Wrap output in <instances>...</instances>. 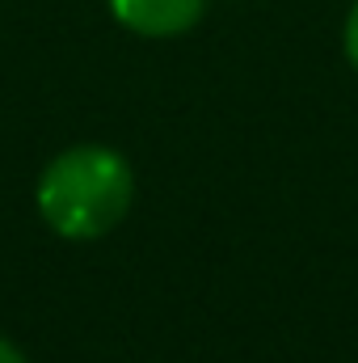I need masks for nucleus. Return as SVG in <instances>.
<instances>
[{"label":"nucleus","instance_id":"f257e3e1","mask_svg":"<svg viewBox=\"0 0 358 363\" xmlns=\"http://www.w3.org/2000/svg\"><path fill=\"white\" fill-rule=\"evenodd\" d=\"M135 203V169L110 144H68L34 182V207L42 224L64 241L110 237Z\"/></svg>","mask_w":358,"mask_h":363},{"label":"nucleus","instance_id":"f03ea898","mask_svg":"<svg viewBox=\"0 0 358 363\" xmlns=\"http://www.w3.org/2000/svg\"><path fill=\"white\" fill-rule=\"evenodd\" d=\"M211 0H105L110 17L135 38H181L207 17Z\"/></svg>","mask_w":358,"mask_h":363},{"label":"nucleus","instance_id":"7ed1b4c3","mask_svg":"<svg viewBox=\"0 0 358 363\" xmlns=\"http://www.w3.org/2000/svg\"><path fill=\"white\" fill-rule=\"evenodd\" d=\"M342 55H346V64L358 72V0L350 4L346 26H342Z\"/></svg>","mask_w":358,"mask_h":363},{"label":"nucleus","instance_id":"20e7f679","mask_svg":"<svg viewBox=\"0 0 358 363\" xmlns=\"http://www.w3.org/2000/svg\"><path fill=\"white\" fill-rule=\"evenodd\" d=\"M0 363H30V359H25V351H21L13 338H4V334H0Z\"/></svg>","mask_w":358,"mask_h":363}]
</instances>
